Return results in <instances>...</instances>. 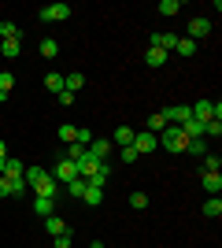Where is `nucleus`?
<instances>
[{
    "label": "nucleus",
    "instance_id": "obj_1",
    "mask_svg": "<svg viewBox=\"0 0 222 248\" xmlns=\"http://www.w3.org/2000/svg\"><path fill=\"white\" fill-rule=\"evenodd\" d=\"M22 178H26V186H30L37 197H52L56 200V197H59V189H63V186H56V178L48 174L44 167H26V174H22Z\"/></svg>",
    "mask_w": 222,
    "mask_h": 248
},
{
    "label": "nucleus",
    "instance_id": "obj_2",
    "mask_svg": "<svg viewBox=\"0 0 222 248\" xmlns=\"http://www.w3.org/2000/svg\"><path fill=\"white\" fill-rule=\"evenodd\" d=\"M163 148L174 152V155H181L185 148H189V137L181 134V126H167V130H163Z\"/></svg>",
    "mask_w": 222,
    "mask_h": 248
},
{
    "label": "nucleus",
    "instance_id": "obj_3",
    "mask_svg": "<svg viewBox=\"0 0 222 248\" xmlns=\"http://www.w3.org/2000/svg\"><path fill=\"white\" fill-rule=\"evenodd\" d=\"M37 19L41 22H67L71 19V4H44V8H37Z\"/></svg>",
    "mask_w": 222,
    "mask_h": 248
},
{
    "label": "nucleus",
    "instance_id": "obj_4",
    "mask_svg": "<svg viewBox=\"0 0 222 248\" xmlns=\"http://www.w3.org/2000/svg\"><path fill=\"white\" fill-rule=\"evenodd\" d=\"M48 174L56 178V186H67V182H74V178H78V167H74L71 159H63V155H59V159H56V167L48 170Z\"/></svg>",
    "mask_w": 222,
    "mask_h": 248
},
{
    "label": "nucleus",
    "instance_id": "obj_5",
    "mask_svg": "<svg viewBox=\"0 0 222 248\" xmlns=\"http://www.w3.org/2000/svg\"><path fill=\"white\" fill-rule=\"evenodd\" d=\"M26 178H11V174H4L0 178V197H22L26 193Z\"/></svg>",
    "mask_w": 222,
    "mask_h": 248
},
{
    "label": "nucleus",
    "instance_id": "obj_6",
    "mask_svg": "<svg viewBox=\"0 0 222 248\" xmlns=\"http://www.w3.org/2000/svg\"><path fill=\"white\" fill-rule=\"evenodd\" d=\"M189 111L196 123H207V119H215V100H196V104H189Z\"/></svg>",
    "mask_w": 222,
    "mask_h": 248
},
{
    "label": "nucleus",
    "instance_id": "obj_7",
    "mask_svg": "<svg viewBox=\"0 0 222 248\" xmlns=\"http://www.w3.org/2000/svg\"><path fill=\"white\" fill-rule=\"evenodd\" d=\"M111 148H115V145H111V141H107V137H93V145L85 148V152L93 155V159H100V163H104L107 155H111Z\"/></svg>",
    "mask_w": 222,
    "mask_h": 248
},
{
    "label": "nucleus",
    "instance_id": "obj_8",
    "mask_svg": "<svg viewBox=\"0 0 222 248\" xmlns=\"http://www.w3.org/2000/svg\"><path fill=\"white\" fill-rule=\"evenodd\" d=\"M133 148H137V155H148L152 148H156V134H148V130H137V134H133Z\"/></svg>",
    "mask_w": 222,
    "mask_h": 248
},
{
    "label": "nucleus",
    "instance_id": "obj_9",
    "mask_svg": "<svg viewBox=\"0 0 222 248\" xmlns=\"http://www.w3.org/2000/svg\"><path fill=\"white\" fill-rule=\"evenodd\" d=\"M211 37V19H192L189 22V41H204Z\"/></svg>",
    "mask_w": 222,
    "mask_h": 248
},
{
    "label": "nucleus",
    "instance_id": "obj_10",
    "mask_svg": "<svg viewBox=\"0 0 222 248\" xmlns=\"http://www.w3.org/2000/svg\"><path fill=\"white\" fill-rule=\"evenodd\" d=\"M200 186L207 189L211 197H219V189H222V174H219V170H204V174H200Z\"/></svg>",
    "mask_w": 222,
    "mask_h": 248
},
{
    "label": "nucleus",
    "instance_id": "obj_11",
    "mask_svg": "<svg viewBox=\"0 0 222 248\" xmlns=\"http://www.w3.org/2000/svg\"><path fill=\"white\" fill-rule=\"evenodd\" d=\"M133 134H137V130L118 126V130H111V137H107V141H111V145H118V148H126V145H133Z\"/></svg>",
    "mask_w": 222,
    "mask_h": 248
},
{
    "label": "nucleus",
    "instance_id": "obj_12",
    "mask_svg": "<svg viewBox=\"0 0 222 248\" xmlns=\"http://www.w3.org/2000/svg\"><path fill=\"white\" fill-rule=\"evenodd\" d=\"M33 215H41V218L56 215V200L52 197H33Z\"/></svg>",
    "mask_w": 222,
    "mask_h": 248
},
{
    "label": "nucleus",
    "instance_id": "obj_13",
    "mask_svg": "<svg viewBox=\"0 0 222 248\" xmlns=\"http://www.w3.org/2000/svg\"><path fill=\"white\" fill-rule=\"evenodd\" d=\"M152 45H156V48H163L170 56V52H174V45H178V33H152Z\"/></svg>",
    "mask_w": 222,
    "mask_h": 248
},
{
    "label": "nucleus",
    "instance_id": "obj_14",
    "mask_svg": "<svg viewBox=\"0 0 222 248\" xmlns=\"http://www.w3.org/2000/svg\"><path fill=\"white\" fill-rule=\"evenodd\" d=\"M85 204H89V207H100V204H104V189H100V186H89V182H85Z\"/></svg>",
    "mask_w": 222,
    "mask_h": 248
},
{
    "label": "nucleus",
    "instance_id": "obj_15",
    "mask_svg": "<svg viewBox=\"0 0 222 248\" xmlns=\"http://www.w3.org/2000/svg\"><path fill=\"white\" fill-rule=\"evenodd\" d=\"M37 52H41L44 60H56V56H59V41H56V37H41V45H37Z\"/></svg>",
    "mask_w": 222,
    "mask_h": 248
},
{
    "label": "nucleus",
    "instance_id": "obj_16",
    "mask_svg": "<svg viewBox=\"0 0 222 248\" xmlns=\"http://www.w3.org/2000/svg\"><path fill=\"white\" fill-rule=\"evenodd\" d=\"M82 85H85V74H82V71H71V74H63V89H67V93H78Z\"/></svg>",
    "mask_w": 222,
    "mask_h": 248
},
{
    "label": "nucleus",
    "instance_id": "obj_17",
    "mask_svg": "<svg viewBox=\"0 0 222 248\" xmlns=\"http://www.w3.org/2000/svg\"><path fill=\"white\" fill-rule=\"evenodd\" d=\"M44 230H48L52 237H59V233H67V218H59V215H48V218H44Z\"/></svg>",
    "mask_w": 222,
    "mask_h": 248
},
{
    "label": "nucleus",
    "instance_id": "obj_18",
    "mask_svg": "<svg viewBox=\"0 0 222 248\" xmlns=\"http://www.w3.org/2000/svg\"><path fill=\"white\" fill-rule=\"evenodd\" d=\"M145 63H148V67H163V63H167V52H163V48H156V45H152V48L145 52Z\"/></svg>",
    "mask_w": 222,
    "mask_h": 248
},
{
    "label": "nucleus",
    "instance_id": "obj_19",
    "mask_svg": "<svg viewBox=\"0 0 222 248\" xmlns=\"http://www.w3.org/2000/svg\"><path fill=\"white\" fill-rule=\"evenodd\" d=\"M174 52H178L181 60H189V56H196V41H189V37H178V45H174Z\"/></svg>",
    "mask_w": 222,
    "mask_h": 248
},
{
    "label": "nucleus",
    "instance_id": "obj_20",
    "mask_svg": "<svg viewBox=\"0 0 222 248\" xmlns=\"http://www.w3.org/2000/svg\"><path fill=\"white\" fill-rule=\"evenodd\" d=\"M181 134L189 137V141H192V137H204V123H196V119H185V123H181Z\"/></svg>",
    "mask_w": 222,
    "mask_h": 248
},
{
    "label": "nucleus",
    "instance_id": "obj_21",
    "mask_svg": "<svg viewBox=\"0 0 222 248\" xmlns=\"http://www.w3.org/2000/svg\"><path fill=\"white\" fill-rule=\"evenodd\" d=\"M44 89L59 96V93H63V74H59V71H52V74H48V78H44Z\"/></svg>",
    "mask_w": 222,
    "mask_h": 248
},
{
    "label": "nucleus",
    "instance_id": "obj_22",
    "mask_svg": "<svg viewBox=\"0 0 222 248\" xmlns=\"http://www.w3.org/2000/svg\"><path fill=\"white\" fill-rule=\"evenodd\" d=\"M167 130V119H163V111H152L148 115V134H163Z\"/></svg>",
    "mask_w": 222,
    "mask_h": 248
},
{
    "label": "nucleus",
    "instance_id": "obj_23",
    "mask_svg": "<svg viewBox=\"0 0 222 248\" xmlns=\"http://www.w3.org/2000/svg\"><path fill=\"white\" fill-rule=\"evenodd\" d=\"M11 89H15V74H11V71H0V100H8Z\"/></svg>",
    "mask_w": 222,
    "mask_h": 248
},
{
    "label": "nucleus",
    "instance_id": "obj_24",
    "mask_svg": "<svg viewBox=\"0 0 222 248\" xmlns=\"http://www.w3.org/2000/svg\"><path fill=\"white\" fill-rule=\"evenodd\" d=\"M56 134H59V141H63V145H74V141H78V126L63 123V126H59V130H56Z\"/></svg>",
    "mask_w": 222,
    "mask_h": 248
},
{
    "label": "nucleus",
    "instance_id": "obj_25",
    "mask_svg": "<svg viewBox=\"0 0 222 248\" xmlns=\"http://www.w3.org/2000/svg\"><path fill=\"white\" fill-rule=\"evenodd\" d=\"M4 174L22 178V174H26V163H22V159H4Z\"/></svg>",
    "mask_w": 222,
    "mask_h": 248
},
{
    "label": "nucleus",
    "instance_id": "obj_26",
    "mask_svg": "<svg viewBox=\"0 0 222 248\" xmlns=\"http://www.w3.org/2000/svg\"><path fill=\"white\" fill-rule=\"evenodd\" d=\"M107 178H111V167H107V163H100V167H96V174L89 178V186H100V189H104V182H107Z\"/></svg>",
    "mask_w": 222,
    "mask_h": 248
},
{
    "label": "nucleus",
    "instance_id": "obj_27",
    "mask_svg": "<svg viewBox=\"0 0 222 248\" xmlns=\"http://www.w3.org/2000/svg\"><path fill=\"white\" fill-rule=\"evenodd\" d=\"M67 197L82 200L85 197V178H74V182H67Z\"/></svg>",
    "mask_w": 222,
    "mask_h": 248
},
{
    "label": "nucleus",
    "instance_id": "obj_28",
    "mask_svg": "<svg viewBox=\"0 0 222 248\" xmlns=\"http://www.w3.org/2000/svg\"><path fill=\"white\" fill-rule=\"evenodd\" d=\"M0 37H4V41H19V26H15V22H0Z\"/></svg>",
    "mask_w": 222,
    "mask_h": 248
},
{
    "label": "nucleus",
    "instance_id": "obj_29",
    "mask_svg": "<svg viewBox=\"0 0 222 248\" xmlns=\"http://www.w3.org/2000/svg\"><path fill=\"white\" fill-rule=\"evenodd\" d=\"M19 41H0V56H4V60H15V56H19Z\"/></svg>",
    "mask_w": 222,
    "mask_h": 248
},
{
    "label": "nucleus",
    "instance_id": "obj_30",
    "mask_svg": "<svg viewBox=\"0 0 222 248\" xmlns=\"http://www.w3.org/2000/svg\"><path fill=\"white\" fill-rule=\"evenodd\" d=\"M185 152H192V155H207V152H211V148H207V141H204V137H192Z\"/></svg>",
    "mask_w": 222,
    "mask_h": 248
},
{
    "label": "nucleus",
    "instance_id": "obj_31",
    "mask_svg": "<svg viewBox=\"0 0 222 248\" xmlns=\"http://www.w3.org/2000/svg\"><path fill=\"white\" fill-rule=\"evenodd\" d=\"M63 159H71V163L85 159V145H78V141H74V145H67V155H63Z\"/></svg>",
    "mask_w": 222,
    "mask_h": 248
},
{
    "label": "nucleus",
    "instance_id": "obj_32",
    "mask_svg": "<svg viewBox=\"0 0 222 248\" xmlns=\"http://www.w3.org/2000/svg\"><path fill=\"white\" fill-rule=\"evenodd\" d=\"M204 215H207V218H219V215H222V200H219V197H211L207 204H204Z\"/></svg>",
    "mask_w": 222,
    "mask_h": 248
},
{
    "label": "nucleus",
    "instance_id": "obj_33",
    "mask_svg": "<svg viewBox=\"0 0 222 248\" xmlns=\"http://www.w3.org/2000/svg\"><path fill=\"white\" fill-rule=\"evenodd\" d=\"M159 15H167V19H170V15H178V11H181V4H178V0H163V4H159Z\"/></svg>",
    "mask_w": 222,
    "mask_h": 248
},
{
    "label": "nucleus",
    "instance_id": "obj_34",
    "mask_svg": "<svg viewBox=\"0 0 222 248\" xmlns=\"http://www.w3.org/2000/svg\"><path fill=\"white\" fill-rule=\"evenodd\" d=\"M204 134L207 137H222V119H207V123H204Z\"/></svg>",
    "mask_w": 222,
    "mask_h": 248
},
{
    "label": "nucleus",
    "instance_id": "obj_35",
    "mask_svg": "<svg viewBox=\"0 0 222 248\" xmlns=\"http://www.w3.org/2000/svg\"><path fill=\"white\" fill-rule=\"evenodd\" d=\"M130 207H133V211H145L148 207V193H130Z\"/></svg>",
    "mask_w": 222,
    "mask_h": 248
},
{
    "label": "nucleus",
    "instance_id": "obj_36",
    "mask_svg": "<svg viewBox=\"0 0 222 248\" xmlns=\"http://www.w3.org/2000/svg\"><path fill=\"white\" fill-rule=\"evenodd\" d=\"M219 167H222V155L219 152H207V155H204V170H219Z\"/></svg>",
    "mask_w": 222,
    "mask_h": 248
},
{
    "label": "nucleus",
    "instance_id": "obj_37",
    "mask_svg": "<svg viewBox=\"0 0 222 248\" xmlns=\"http://www.w3.org/2000/svg\"><path fill=\"white\" fill-rule=\"evenodd\" d=\"M78 145H93V130H85V126H78Z\"/></svg>",
    "mask_w": 222,
    "mask_h": 248
},
{
    "label": "nucleus",
    "instance_id": "obj_38",
    "mask_svg": "<svg viewBox=\"0 0 222 248\" xmlns=\"http://www.w3.org/2000/svg\"><path fill=\"white\" fill-rule=\"evenodd\" d=\"M71 230H67V233H59V237H52V248H71Z\"/></svg>",
    "mask_w": 222,
    "mask_h": 248
},
{
    "label": "nucleus",
    "instance_id": "obj_39",
    "mask_svg": "<svg viewBox=\"0 0 222 248\" xmlns=\"http://www.w3.org/2000/svg\"><path fill=\"white\" fill-rule=\"evenodd\" d=\"M133 159H141V155H137V148H133V145H126V148H122V163H133Z\"/></svg>",
    "mask_w": 222,
    "mask_h": 248
},
{
    "label": "nucleus",
    "instance_id": "obj_40",
    "mask_svg": "<svg viewBox=\"0 0 222 248\" xmlns=\"http://www.w3.org/2000/svg\"><path fill=\"white\" fill-rule=\"evenodd\" d=\"M56 100H59V104H63V108H71V104H74V93H67V89H63V93H59V96H56Z\"/></svg>",
    "mask_w": 222,
    "mask_h": 248
},
{
    "label": "nucleus",
    "instance_id": "obj_41",
    "mask_svg": "<svg viewBox=\"0 0 222 248\" xmlns=\"http://www.w3.org/2000/svg\"><path fill=\"white\" fill-rule=\"evenodd\" d=\"M0 159H8V145L4 141H0Z\"/></svg>",
    "mask_w": 222,
    "mask_h": 248
},
{
    "label": "nucleus",
    "instance_id": "obj_42",
    "mask_svg": "<svg viewBox=\"0 0 222 248\" xmlns=\"http://www.w3.org/2000/svg\"><path fill=\"white\" fill-rule=\"evenodd\" d=\"M0 178H4V159H0Z\"/></svg>",
    "mask_w": 222,
    "mask_h": 248
}]
</instances>
